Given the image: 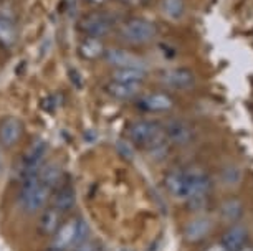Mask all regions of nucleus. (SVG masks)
Segmentation results:
<instances>
[{"instance_id":"f3484780","label":"nucleus","mask_w":253,"mask_h":251,"mask_svg":"<svg viewBox=\"0 0 253 251\" xmlns=\"http://www.w3.org/2000/svg\"><path fill=\"white\" fill-rule=\"evenodd\" d=\"M104 60L109 65H113L114 68H126V66H141V60L136 55H132L131 51L114 48V50H106L104 53Z\"/></svg>"},{"instance_id":"cd10ccee","label":"nucleus","mask_w":253,"mask_h":251,"mask_svg":"<svg viewBox=\"0 0 253 251\" xmlns=\"http://www.w3.org/2000/svg\"><path fill=\"white\" fill-rule=\"evenodd\" d=\"M204 251H227V250L223 248L222 243H215V245H210L209 248H205Z\"/></svg>"},{"instance_id":"aec40b11","label":"nucleus","mask_w":253,"mask_h":251,"mask_svg":"<svg viewBox=\"0 0 253 251\" xmlns=\"http://www.w3.org/2000/svg\"><path fill=\"white\" fill-rule=\"evenodd\" d=\"M146 78V71L142 66H126V68H116L113 71L111 79L123 83H141Z\"/></svg>"},{"instance_id":"f8f14e48","label":"nucleus","mask_w":253,"mask_h":251,"mask_svg":"<svg viewBox=\"0 0 253 251\" xmlns=\"http://www.w3.org/2000/svg\"><path fill=\"white\" fill-rule=\"evenodd\" d=\"M139 106L147 112H166L174 108V99L166 93H149L141 98Z\"/></svg>"},{"instance_id":"4468645a","label":"nucleus","mask_w":253,"mask_h":251,"mask_svg":"<svg viewBox=\"0 0 253 251\" xmlns=\"http://www.w3.org/2000/svg\"><path fill=\"white\" fill-rule=\"evenodd\" d=\"M212 230V221L207 216H200V218L190 220L184 228V238L187 243H197L204 240L205 236Z\"/></svg>"},{"instance_id":"1a4fd4ad","label":"nucleus","mask_w":253,"mask_h":251,"mask_svg":"<svg viewBox=\"0 0 253 251\" xmlns=\"http://www.w3.org/2000/svg\"><path fill=\"white\" fill-rule=\"evenodd\" d=\"M161 81L167 84L169 88L180 89V91H187V89L194 88L195 78L194 73L187 68H177V70H169L164 71L161 74Z\"/></svg>"},{"instance_id":"393cba45","label":"nucleus","mask_w":253,"mask_h":251,"mask_svg":"<svg viewBox=\"0 0 253 251\" xmlns=\"http://www.w3.org/2000/svg\"><path fill=\"white\" fill-rule=\"evenodd\" d=\"M116 147H118V152L121 154V157H124L126 160H131L132 157H134L132 147H131V144L127 141H119L116 144Z\"/></svg>"},{"instance_id":"7c9ffc66","label":"nucleus","mask_w":253,"mask_h":251,"mask_svg":"<svg viewBox=\"0 0 253 251\" xmlns=\"http://www.w3.org/2000/svg\"><path fill=\"white\" fill-rule=\"evenodd\" d=\"M121 251H132V250H126V248H123Z\"/></svg>"},{"instance_id":"20e7f679","label":"nucleus","mask_w":253,"mask_h":251,"mask_svg":"<svg viewBox=\"0 0 253 251\" xmlns=\"http://www.w3.org/2000/svg\"><path fill=\"white\" fill-rule=\"evenodd\" d=\"M78 245V218H70L58 226L51 238L50 251H71Z\"/></svg>"},{"instance_id":"6e6552de","label":"nucleus","mask_w":253,"mask_h":251,"mask_svg":"<svg viewBox=\"0 0 253 251\" xmlns=\"http://www.w3.org/2000/svg\"><path fill=\"white\" fill-rule=\"evenodd\" d=\"M184 174H185V180H187L189 197L209 195L210 188H212V180H210V177L202 169H199V167L187 169V170H184Z\"/></svg>"},{"instance_id":"b1692460","label":"nucleus","mask_w":253,"mask_h":251,"mask_svg":"<svg viewBox=\"0 0 253 251\" xmlns=\"http://www.w3.org/2000/svg\"><path fill=\"white\" fill-rule=\"evenodd\" d=\"M187 202H189V210L194 212L204 210L209 203V195H192L187 198Z\"/></svg>"},{"instance_id":"39448f33","label":"nucleus","mask_w":253,"mask_h":251,"mask_svg":"<svg viewBox=\"0 0 253 251\" xmlns=\"http://www.w3.org/2000/svg\"><path fill=\"white\" fill-rule=\"evenodd\" d=\"M76 203V192L75 187L71 185L70 182L61 180L58 185L53 188L50 195V207L55 208L56 212H60L61 215L63 213H68L71 208L75 207Z\"/></svg>"},{"instance_id":"9b49d317","label":"nucleus","mask_w":253,"mask_h":251,"mask_svg":"<svg viewBox=\"0 0 253 251\" xmlns=\"http://www.w3.org/2000/svg\"><path fill=\"white\" fill-rule=\"evenodd\" d=\"M166 139L167 142H172L175 145H185L192 141L194 131L190 129L189 124L182 121H170L164 126Z\"/></svg>"},{"instance_id":"ddd939ff","label":"nucleus","mask_w":253,"mask_h":251,"mask_svg":"<svg viewBox=\"0 0 253 251\" xmlns=\"http://www.w3.org/2000/svg\"><path fill=\"white\" fill-rule=\"evenodd\" d=\"M139 89L141 83H123L111 79L109 83L104 84V91L118 101H129V99L136 98L139 94Z\"/></svg>"},{"instance_id":"f257e3e1","label":"nucleus","mask_w":253,"mask_h":251,"mask_svg":"<svg viewBox=\"0 0 253 251\" xmlns=\"http://www.w3.org/2000/svg\"><path fill=\"white\" fill-rule=\"evenodd\" d=\"M127 139L132 144L139 145V147L147 149L149 152H157V150H164L167 149V139H166V132L164 126H161L156 121H137L132 122L127 129Z\"/></svg>"},{"instance_id":"423d86ee","label":"nucleus","mask_w":253,"mask_h":251,"mask_svg":"<svg viewBox=\"0 0 253 251\" xmlns=\"http://www.w3.org/2000/svg\"><path fill=\"white\" fill-rule=\"evenodd\" d=\"M113 28V22L106 13H89L81 20V30L86 33V36H94V38H103L106 36Z\"/></svg>"},{"instance_id":"0eeeda50","label":"nucleus","mask_w":253,"mask_h":251,"mask_svg":"<svg viewBox=\"0 0 253 251\" xmlns=\"http://www.w3.org/2000/svg\"><path fill=\"white\" fill-rule=\"evenodd\" d=\"M23 132L22 121L18 117L7 116L0 121V145L5 149H12L18 144Z\"/></svg>"},{"instance_id":"412c9836","label":"nucleus","mask_w":253,"mask_h":251,"mask_svg":"<svg viewBox=\"0 0 253 251\" xmlns=\"http://www.w3.org/2000/svg\"><path fill=\"white\" fill-rule=\"evenodd\" d=\"M17 43V28L13 20L7 15H0V45L5 48H13Z\"/></svg>"},{"instance_id":"7ed1b4c3","label":"nucleus","mask_w":253,"mask_h":251,"mask_svg":"<svg viewBox=\"0 0 253 251\" xmlns=\"http://www.w3.org/2000/svg\"><path fill=\"white\" fill-rule=\"evenodd\" d=\"M121 36L129 43H147L156 36V25L144 18H132L121 28Z\"/></svg>"},{"instance_id":"a878e982","label":"nucleus","mask_w":253,"mask_h":251,"mask_svg":"<svg viewBox=\"0 0 253 251\" xmlns=\"http://www.w3.org/2000/svg\"><path fill=\"white\" fill-rule=\"evenodd\" d=\"M71 251H99V248H98V245L94 243V241L86 240V241H83V243L76 245Z\"/></svg>"},{"instance_id":"c756f323","label":"nucleus","mask_w":253,"mask_h":251,"mask_svg":"<svg viewBox=\"0 0 253 251\" xmlns=\"http://www.w3.org/2000/svg\"><path fill=\"white\" fill-rule=\"evenodd\" d=\"M88 2H91V3H103L104 0H88Z\"/></svg>"},{"instance_id":"5701e85b","label":"nucleus","mask_w":253,"mask_h":251,"mask_svg":"<svg viewBox=\"0 0 253 251\" xmlns=\"http://www.w3.org/2000/svg\"><path fill=\"white\" fill-rule=\"evenodd\" d=\"M161 7H162L164 15L169 17L170 20H179L185 12L184 0H162Z\"/></svg>"},{"instance_id":"2eb2a0df","label":"nucleus","mask_w":253,"mask_h":251,"mask_svg":"<svg viewBox=\"0 0 253 251\" xmlns=\"http://www.w3.org/2000/svg\"><path fill=\"white\" fill-rule=\"evenodd\" d=\"M247 241H248V230L245 226L233 225L232 228H228L222 235L220 243L227 251H238L247 245Z\"/></svg>"},{"instance_id":"9d476101","label":"nucleus","mask_w":253,"mask_h":251,"mask_svg":"<svg viewBox=\"0 0 253 251\" xmlns=\"http://www.w3.org/2000/svg\"><path fill=\"white\" fill-rule=\"evenodd\" d=\"M164 185H166V190L169 192L174 198L187 200L189 188H187V180H185L184 170H179V169L169 170L164 177Z\"/></svg>"},{"instance_id":"6ab92c4d","label":"nucleus","mask_w":253,"mask_h":251,"mask_svg":"<svg viewBox=\"0 0 253 251\" xmlns=\"http://www.w3.org/2000/svg\"><path fill=\"white\" fill-rule=\"evenodd\" d=\"M220 216L225 223H237L243 216V203L240 198H227L220 205Z\"/></svg>"},{"instance_id":"4be33fe9","label":"nucleus","mask_w":253,"mask_h":251,"mask_svg":"<svg viewBox=\"0 0 253 251\" xmlns=\"http://www.w3.org/2000/svg\"><path fill=\"white\" fill-rule=\"evenodd\" d=\"M63 180V172H61L58 164H48L43 165L40 170V183H43L45 187H48L51 192L58 183Z\"/></svg>"},{"instance_id":"bb28decb","label":"nucleus","mask_w":253,"mask_h":251,"mask_svg":"<svg viewBox=\"0 0 253 251\" xmlns=\"http://www.w3.org/2000/svg\"><path fill=\"white\" fill-rule=\"evenodd\" d=\"M123 5H127V7H142L147 0H119Z\"/></svg>"},{"instance_id":"a211bd4d","label":"nucleus","mask_w":253,"mask_h":251,"mask_svg":"<svg viewBox=\"0 0 253 251\" xmlns=\"http://www.w3.org/2000/svg\"><path fill=\"white\" fill-rule=\"evenodd\" d=\"M61 218V213L56 212L55 208L48 207L46 210H43V213L38 218V231H40L42 236H53V233L58 230Z\"/></svg>"},{"instance_id":"f03ea898","label":"nucleus","mask_w":253,"mask_h":251,"mask_svg":"<svg viewBox=\"0 0 253 251\" xmlns=\"http://www.w3.org/2000/svg\"><path fill=\"white\" fill-rule=\"evenodd\" d=\"M51 195V190L40 183V175H32V177L22 179V192L18 197L20 207L27 213H37L43 210L48 198Z\"/></svg>"},{"instance_id":"c85d7f7f","label":"nucleus","mask_w":253,"mask_h":251,"mask_svg":"<svg viewBox=\"0 0 253 251\" xmlns=\"http://www.w3.org/2000/svg\"><path fill=\"white\" fill-rule=\"evenodd\" d=\"M238 251H253V246H250V245H245L243 248H240Z\"/></svg>"},{"instance_id":"dca6fc26","label":"nucleus","mask_w":253,"mask_h":251,"mask_svg":"<svg viewBox=\"0 0 253 251\" xmlns=\"http://www.w3.org/2000/svg\"><path fill=\"white\" fill-rule=\"evenodd\" d=\"M78 53L83 60L88 61H94L103 58L104 53H106V48H104V43L101 38H94V36H84L81 40V43L78 46Z\"/></svg>"}]
</instances>
